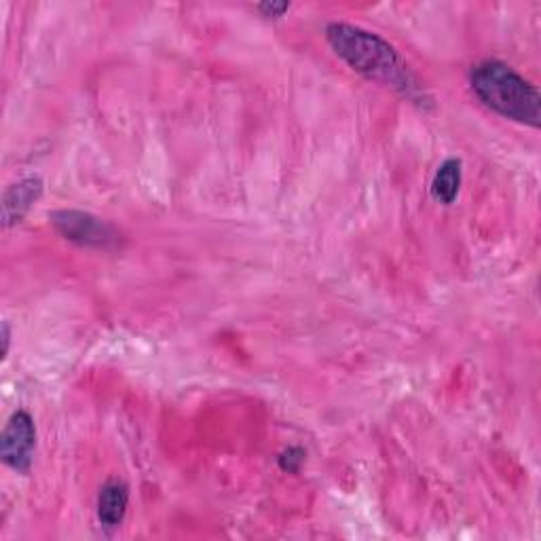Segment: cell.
I'll list each match as a JSON object with an SVG mask.
<instances>
[{"label": "cell", "mask_w": 541, "mask_h": 541, "mask_svg": "<svg viewBox=\"0 0 541 541\" xmlns=\"http://www.w3.org/2000/svg\"><path fill=\"white\" fill-rule=\"evenodd\" d=\"M51 225L64 239L87 248H115L119 246V233L108 222L79 210H60L49 214Z\"/></svg>", "instance_id": "3"}, {"label": "cell", "mask_w": 541, "mask_h": 541, "mask_svg": "<svg viewBox=\"0 0 541 541\" xmlns=\"http://www.w3.org/2000/svg\"><path fill=\"white\" fill-rule=\"evenodd\" d=\"M43 193V182L39 178H24L20 182L11 184L5 197H3V222L5 227L15 225L20 222L34 205V201H39Z\"/></svg>", "instance_id": "5"}, {"label": "cell", "mask_w": 541, "mask_h": 541, "mask_svg": "<svg viewBox=\"0 0 541 541\" xmlns=\"http://www.w3.org/2000/svg\"><path fill=\"white\" fill-rule=\"evenodd\" d=\"M9 343H11V328H9V322L3 324V358H7L9 353Z\"/></svg>", "instance_id": "10"}, {"label": "cell", "mask_w": 541, "mask_h": 541, "mask_svg": "<svg viewBox=\"0 0 541 541\" xmlns=\"http://www.w3.org/2000/svg\"><path fill=\"white\" fill-rule=\"evenodd\" d=\"M129 506V491L123 482L110 480L106 482L98 497V518L106 529L119 527Z\"/></svg>", "instance_id": "6"}, {"label": "cell", "mask_w": 541, "mask_h": 541, "mask_svg": "<svg viewBox=\"0 0 541 541\" xmlns=\"http://www.w3.org/2000/svg\"><path fill=\"white\" fill-rule=\"evenodd\" d=\"M36 446V427L26 410L13 413L0 436V457L11 470L26 474L32 465Z\"/></svg>", "instance_id": "4"}, {"label": "cell", "mask_w": 541, "mask_h": 541, "mask_svg": "<svg viewBox=\"0 0 541 541\" xmlns=\"http://www.w3.org/2000/svg\"><path fill=\"white\" fill-rule=\"evenodd\" d=\"M326 39L334 53L364 77L379 81L391 89L404 93L406 98L417 100L421 96L419 81L410 72L408 64L394 45H389L379 34L368 32L351 24H330Z\"/></svg>", "instance_id": "1"}, {"label": "cell", "mask_w": 541, "mask_h": 541, "mask_svg": "<svg viewBox=\"0 0 541 541\" xmlns=\"http://www.w3.org/2000/svg\"><path fill=\"white\" fill-rule=\"evenodd\" d=\"M461 161L459 159H446L434 176L432 182V195L442 205L455 203L459 189H461Z\"/></svg>", "instance_id": "7"}, {"label": "cell", "mask_w": 541, "mask_h": 541, "mask_svg": "<svg viewBox=\"0 0 541 541\" xmlns=\"http://www.w3.org/2000/svg\"><path fill=\"white\" fill-rule=\"evenodd\" d=\"M288 9H290V3H275V0H267V3L258 5V11L263 13L265 17H273V20L282 17Z\"/></svg>", "instance_id": "9"}, {"label": "cell", "mask_w": 541, "mask_h": 541, "mask_svg": "<svg viewBox=\"0 0 541 541\" xmlns=\"http://www.w3.org/2000/svg\"><path fill=\"white\" fill-rule=\"evenodd\" d=\"M470 83L476 98L487 108L495 110L497 115L529 127H539V91L512 66L497 60L480 62L470 74Z\"/></svg>", "instance_id": "2"}, {"label": "cell", "mask_w": 541, "mask_h": 541, "mask_svg": "<svg viewBox=\"0 0 541 541\" xmlns=\"http://www.w3.org/2000/svg\"><path fill=\"white\" fill-rule=\"evenodd\" d=\"M303 461H305V451L292 446V449L284 451L282 457H279V468H282L284 472H298Z\"/></svg>", "instance_id": "8"}]
</instances>
